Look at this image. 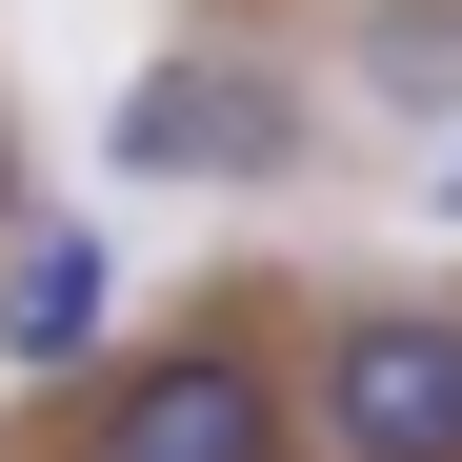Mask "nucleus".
Listing matches in <instances>:
<instances>
[{
	"label": "nucleus",
	"instance_id": "nucleus-1",
	"mask_svg": "<svg viewBox=\"0 0 462 462\" xmlns=\"http://www.w3.org/2000/svg\"><path fill=\"white\" fill-rule=\"evenodd\" d=\"M322 442L342 462H462V301H362L322 342Z\"/></svg>",
	"mask_w": 462,
	"mask_h": 462
},
{
	"label": "nucleus",
	"instance_id": "nucleus-2",
	"mask_svg": "<svg viewBox=\"0 0 462 462\" xmlns=\"http://www.w3.org/2000/svg\"><path fill=\"white\" fill-rule=\"evenodd\" d=\"M121 162H141V181H282V162H301V101L242 81V60H181V81L121 101Z\"/></svg>",
	"mask_w": 462,
	"mask_h": 462
},
{
	"label": "nucleus",
	"instance_id": "nucleus-3",
	"mask_svg": "<svg viewBox=\"0 0 462 462\" xmlns=\"http://www.w3.org/2000/svg\"><path fill=\"white\" fill-rule=\"evenodd\" d=\"M101 462H282V382L242 342H181V362H141L101 402Z\"/></svg>",
	"mask_w": 462,
	"mask_h": 462
},
{
	"label": "nucleus",
	"instance_id": "nucleus-4",
	"mask_svg": "<svg viewBox=\"0 0 462 462\" xmlns=\"http://www.w3.org/2000/svg\"><path fill=\"white\" fill-rule=\"evenodd\" d=\"M81 342H101V242H81V221H41V242L0 262V362H21V382H60Z\"/></svg>",
	"mask_w": 462,
	"mask_h": 462
},
{
	"label": "nucleus",
	"instance_id": "nucleus-5",
	"mask_svg": "<svg viewBox=\"0 0 462 462\" xmlns=\"http://www.w3.org/2000/svg\"><path fill=\"white\" fill-rule=\"evenodd\" d=\"M362 81H382V101H462V41H442V21H382Z\"/></svg>",
	"mask_w": 462,
	"mask_h": 462
},
{
	"label": "nucleus",
	"instance_id": "nucleus-6",
	"mask_svg": "<svg viewBox=\"0 0 462 462\" xmlns=\"http://www.w3.org/2000/svg\"><path fill=\"white\" fill-rule=\"evenodd\" d=\"M442 221H462V162H442Z\"/></svg>",
	"mask_w": 462,
	"mask_h": 462
}]
</instances>
